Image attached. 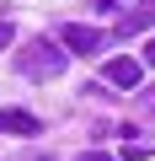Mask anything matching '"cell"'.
Returning a JSON list of instances; mask_svg holds the SVG:
<instances>
[{
  "instance_id": "6da1fadb",
  "label": "cell",
  "mask_w": 155,
  "mask_h": 161,
  "mask_svg": "<svg viewBox=\"0 0 155 161\" xmlns=\"http://www.w3.org/2000/svg\"><path fill=\"white\" fill-rule=\"evenodd\" d=\"M64 64H70V48H59L48 38H32V48H22V59H16V70L27 80H54V75H64Z\"/></svg>"
},
{
  "instance_id": "7a4b0ae2",
  "label": "cell",
  "mask_w": 155,
  "mask_h": 161,
  "mask_svg": "<svg viewBox=\"0 0 155 161\" xmlns=\"http://www.w3.org/2000/svg\"><path fill=\"white\" fill-rule=\"evenodd\" d=\"M64 48L80 54V59H91V54L107 48V32H102V27H86V22H70V27H64Z\"/></svg>"
},
{
  "instance_id": "3957f363",
  "label": "cell",
  "mask_w": 155,
  "mask_h": 161,
  "mask_svg": "<svg viewBox=\"0 0 155 161\" xmlns=\"http://www.w3.org/2000/svg\"><path fill=\"white\" fill-rule=\"evenodd\" d=\"M139 75H144V64H139V59H123V54H118V59H107V70H102L107 86H123V92H134V86H139Z\"/></svg>"
},
{
  "instance_id": "277c9868",
  "label": "cell",
  "mask_w": 155,
  "mask_h": 161,
  "mask_svg": "<svg viewBox=\"0 0 155 161\" xmlns=\"http://www.w3.org/2000/svg\"><path fill=\"white\" fill-rule=\"evenodd\" d=\"M0 129H6V134H38L43 124H38L27 108H0Z\"/></svg>"
},
{
  "instance_id": "5b68a950",
  "label": "cell",
  "mask_w": 155,
  "mask_h": 161,
  "mask_svg": "<svg viewBox=\"0 0 155 161\" xmlns=\"http://www.w3.org/2000/svg\"><path fill=\"white\" fill-rule=\"evenodd\" d=\"M155 22V0H144V6H134L123 22H118V38H128V32H139V27H150Z\"/></svg>"
},
{
  "instance_id": "8992f818",
  "label": "cell",
  "mask_w": 155,
  "mask_h": 161,
  "mask_svg": "<svg viewBox=\"0 0 155 161\" xmlns=\"http://www.w3.org/2000/svg\"><path fill=\"white\" fill-rule=\"evenodd\" d=\"M75 161H112L107 150H86V156H75Z\"/></svg>"
},
{
  "instance_id": "52a82bcc",
  "label": "cell",
  "mask_w": 155,
  "mask_h": 161,
  "mask_svg": "<svg viewBox=\"0 0 155 161\" xmlns=\"http://www.w3.org/2000/svg\"><path fill=\"white\" fill-rule=\"evenodd\" d=\"M144 64L155 70V32H150V43H144Z\"/></svg>"
},
{
  "instance_id": "ba28073f",
  "label": "cell",
  "mask_w": 155,
  "mask_h": 161,
  "mask_svg": "<svg viewBox=\"0 0 155 161\" xmlns=\"http://www.w3.org/2000/svg\"><path fill=\"white\" fill-rule=\"evenodd\" d=\"M11 38H16V32H11V22H0V48H6Z\"/></svg>"
}]
</instances>
